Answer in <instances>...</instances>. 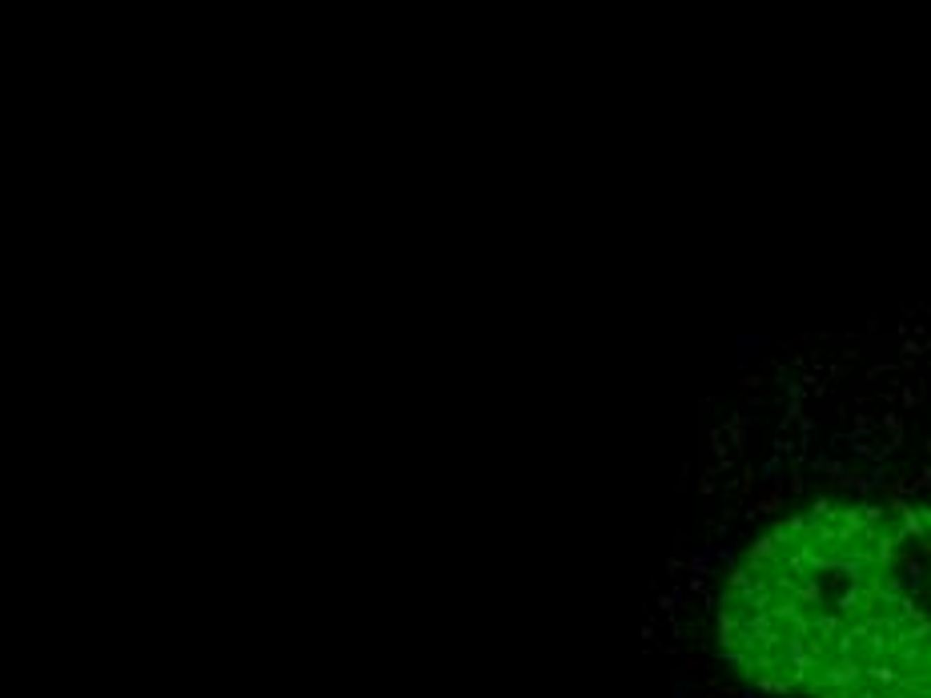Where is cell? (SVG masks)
I'll use <instances>...</instances> for the list:
<instances>
[{"label":"cell","instance_id":"6da1fadb","mask_svg":"<svg viewBox=\"0 0 931 698\" xmlns=\"http://www.w3.org/2000/svg\"><path fill=\"white\" fill-rule=\"evenodd\" d=\"M715 646L767 698H931V502L843 494L763 526Z\"/></svg>","mask_w":931,"mask_h":698}]
</instances>
